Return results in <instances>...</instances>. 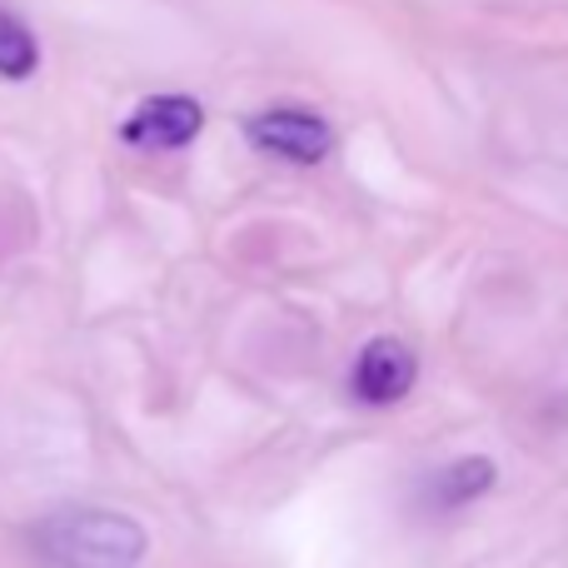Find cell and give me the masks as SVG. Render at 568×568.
<instances>
[{
  "label": "cell",
  "instance_id": "1",
  "mask_svg": "<svg viewBox=\"0 0 568 568\" xmlns=\"http://www.w3.org/2000/svg\"><path fill=\"white\" fill-rule=\"evenodd\" d=\"M45 568H135L150 549L145 524L115 509H60L30 534Z\"/></svg>",
  "mask_w": 568,
  "mask_h": 568
},
{
  "label": "cell",
  "instance_id": "2",
  "mask_svg": "<svg viewBox=\"0 0 568 568\" xmlns=\"http://www.w3.org/2000/svg\"><path fill=\"white\" fill-rule=\"evenodd\" d=\"M245 135H250V145L270 150V155L290 160V165H320L334 150L329 120H320L314 110H294V105H280V110L245 120Z\"/></svg>",
  "mask_w": 568,
  "mask_h": 568
},
{
  "label": "cell",
  "instance_id": "3",
  "mask_svg": "<svg viewBox=\"0 0 568 568\" xmlns=\"http://www.w3.org/2000/svg\"><path fill=\"white\" fill-rule=\"evenodd\" d=\"M205 130V110L190 95H150L120 125V140L135 150H185Z\"/></svg>",
  "mask_w": 568,
  "mask_h": 568
},
{
  "label": "cell",
  "instance_id": "4",
  "mask_svg": "<svg viewBox=\"0 0 568 568\" xmlns=\"http://www.w3.org/2000/svg\"><path fill=\"white\" fill-rule=\"evenodd\" d=\"M414 379H419V364H414L409 344L399 339H369L349 374L354 399L364 404H399L414 389Z\"/></svg>",
  "mask_w": 568,
  "mask_h": 568
},
{
  "label": "cell",
  "instance_id": "5",
  "mask_svg": "<svg viewBox=\"0 0 568 568\" xmlns=\"http://www.w3.org/2000/svg\"><path fill=\"white\" fill-rule=\"evenodd\" d=\"M494 464L484 459V454H469V459H459V464H449V469H439L434 474V484H429V504L434 509H459V504H474V499H484V494L494 489Z\"/></svg>",
  "mask_w": 568,
  "mask_h": 568
},
{
  "label": "cell",
  "instance_id": "6",
  "mask_svg": "<svg viewBox=\"0 0 568 568\" xmlns=\"http://www.w3.org/2000/svg\"><path fill=\"white\" fill-rule=\"evenodd\" d=\"M40 70V40L10 6H0V80H30Z\"/></svg>",
  "mask_w": 568,
  "mask_h": 568
}]
</instances>
